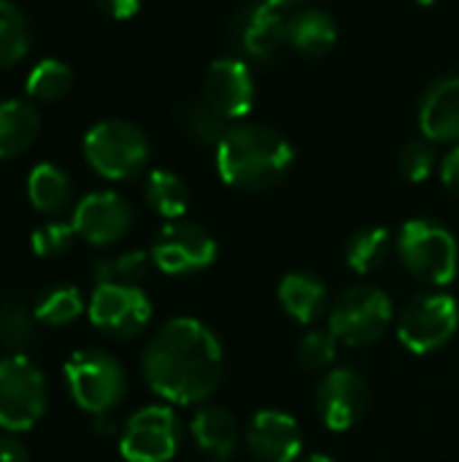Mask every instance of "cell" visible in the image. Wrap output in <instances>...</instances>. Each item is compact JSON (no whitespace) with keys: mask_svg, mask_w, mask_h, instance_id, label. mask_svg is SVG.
Returning <instances> with one entry per match:
<instances>
[{"mask_svg":"<svg viewBox=\"0 0 459 462\" xmlns=\"http://www.w3.org/2000/svg\"><path fill=\"white\" fill-rule=\"evenodd\" d=\"M146 384L168 403L192 406L208 401L225 376V349L197 319H168L141 357Z\"/></svg>","mask_w":459,"mask_h":462,"instance_id":"1","label":"cell"},{"mask_svg":"<svg viewBox=\"0 0 459 462\" xmlns=\"http://www.w3.org/2000/svg\"><path fill=\"white\" fill-rule=\"evenodd\" d=\"M214 152L222 181L246 192L276 187L295 162L292 143L257 122H233Z\"/></svg>","mask_w":459,"mask_h":462,"instance_id":"2","label":"cell"},{"mask_svg":"<svg viewBox=\"0 0 459 462\" xmlns=\"http://www.w3.org/2000/svg\"><path fill=\"white\" fill-rule=\"evenodd\" d=\"M398 254L406 271L425 284L444 287L457 276V238L433 219H409L398 233Z\"/></svg>","mask_w":459,"mask_h":462,"instance_id":"3","label":"cell"},{"mask_svg":"<svg viewBox=\"0 0 459 462\" xmlns=\"http://www.w3.org/2000/svg\"><path fill=\"white\" fill-rule=\"evenodd\" d=\"M84 160L111 181L138 176L149 162V138L124 119H103L84 135Z\"/></svg>","mask_w":459,"mask_h":462,"instance_id":"4","label":"cell"},{"mask_svg":"<svg viewBox=\"0 0 459 462\" xmlns=\"http://www.w3.org/2000/svg\"><path fill=\"white\" fill-rule=\"evenodd\" d=\"M65 384L70 398L89 414H108L116 409L127 390L124 368L103 349L73 352L65 363Z\"/></svg>","mask_w":459,"mask_h":462,"instance_id":"5","label":"cell"},{"mask_svg":"<svg viewBox=\"0 0 459 462\" xmlns=\"http://www.w3.org/2000/svg\"><path fill=\"white\" fill-rule=\"evenodd\" d=\"M392 325V300L384 290L357 284L346 290L330 309V333L338 344L368 346L384 338Z\"/></svg>","mask_w":459,"mask_h":462,"instance_id":"6","label":"cell"},{"mask_svg":"<svg viewBox=\"0 0 459 462\" xmlns=\"http://www.w3.org/2000/svg\"><path fill=\"white\" fill-rule=\"evenodd\" d=\"M46 411L43 374L24 357L8 355L0 360V428L8 433L30 430Z\"/></svg>","mask_w":459,"mask_h":462,"instance_id":"7","label":"cell"},{"mask_svg":"<svg viewBox=\"0 0 459 462\" xmlns=\"http://www.w3.org/2000/svg\"><path fill=\"white\" fill-rule=\"evenodd\" d=\"M459 328L457 300L446 292L414 298L398 319V338L414 355H430L452 341Z\"/></svg>","mask_w":459,"mask_h":462,"instance_id":"8","label":"cell"},{"mask_svg":"<svg viewBox=\"0 0 459 462\" xmlns=\"http://www.w3.org/2000/svg\"><path fill=\"white\" fill-rule=\"evenodd\" d=\"M219 254L214 236L195 222H168L151 244L154 265L168 276H187L206 271Z\"/></svg>","mask_w":459,"mask_h":462,"instance_id":"9","label":"cell"},{"mask_svg":"<svg viewBox=\"0 0 459 462\" xmlns=\"http://www.w3.org/2000/svg\"><path fill=\"white\" fill-rule=\"evenodd\" d=\"M87 314L92 325L103 333L116 338H133L149 325L151 300L135 284H97L89 298Z\"/></svg>","mask_w":459,"mask_h":462,"instance_id":"10","label":"cell"},{"mask_svg":"<svg viewBox=\"0 0 459 462\" xmlns=\"http://www.w3.org/2000/svg\"><path fill=\"white\" fill-rule=\"evenodd\" d=\"M179 449V422L168 406L135 411L122 433L119 452L127 462H168Z\"/></svg>","mask_w":459,"mask_h":462,"instance_id":"11","label":"cell"},{"mask_svg":"<svg viewBox=\"0 0 459 462\" xmlns=\"http://www.w3.org/2000/svg\"><path fill=\"white\" fill-rule=\"evenodd\" d=\"M254 73L238 57L214 60L203 76V100L225 119L243 122L254 106Z\"/></svg>","mask_w":459,"mask_h":462,"instance_id":"12","label":"cell"},{"mask_svg":"<svg viewBox=\"0 0 459 462\" xmlns=\"http://www.w3.org/2000/svg\"><path fill=\"white\" fill-rule=\"evenodd\" d=\"M70 225H73L76 236H81L87 244L108 246V244L122 241L130 233L133 208L122 195L111 192V189L89 192L78 200Z\"/></svg>","mask_w":459,"mask_h":462,"instance_id":"13","label":"cell"},{"mask_svg":"<svg viewBox=\"0 0 459 462\" xmlns=\"http://www.w3.org/2000/svg\"><path fill=\"white\" fill-rule=\"evenodd\" d=\"M368 401H371L368 384L352 368L330 371L317 387V411H319L325 428H330L335 433L354 428L365 417Z\"/></svg>","mask_w":459,"mask_h":462,"instance_id":"14","label":"cell"},{"mask_svg":"<svg viewBox=\"0 0 459 462\" xmlns=\"http://www.w3.org/2000/svg\"><path fill=\"white\" fill-rule=\"evenodd\" d=\"M233 38L246 57L268 62L287 46V16L268 0L246 3L233 19Z\"/></svg>","mask_w":459,"mask_h":462,"instance_id":"15","label":"cell"},{"mask_svg":"<svg viewBox=\"0 0 459 462\" xmlns=\"http://www.w3.org/2000/svg\"><path fill=\"white\" fill-rule=\"evenodd\" d=\"M246 447L260 462H295L303 449V433L295 417L265 409L252 417L246 428Z\"/></svg>","mask_w":459,"mask_h":462,"instance_id":"16","label":"cell"},{"mask_svg":"<svg viewBox=\"0 0 459 462\" xmlns=\"http://www.w3.org/2000/svg\"><path fill=\"white\" fill-rule=\"evenodd\" d=\"M422 135L433 143H459V73L438 79L419 103Z\"/></svg>","mask_w":459,"mask_h":462,"instance_id":"17","label":"cell"},{"mask_svg":"<svg viewBox=\"0 0 459 462\" xmlns=\"http://www.w3.org/2000/svg\"><path fill=\"white\" fill-rule=\"evenodd\" d=\"M195 444L216 462L230 460L238 452L241 430L235 417L222 406H200L189 422Z\"/></svg>","mask_w":459,"mask_h":462,"instance_id":"18","label":"cell"},{"mask_svg":"<svg viewBox=\"0 0 459 462\" xmlns=\"http://www.w3.org/2000/svg\"><path fill=\"white\" fill-rule=\"evenodd\" d=\"M338 41L335 19L322 8H298L287 19V43L303 57H322Z\"/></svg>","mask_w":459,"mask_h":462,"instance_id":"19","label":"cell"},{"mask_svg":"<svg viewBox=\"0 0 459 462\" xmlns=\"http://www.w3.org/2000/svg\"><path fill=\"white\" fill-rule=\"evenodd\" d=\"M279 300L295 322L311 325L327 309V287L314 273H287L279 284Z\"/></svg>","mask_w":459,"mask_h":462,"instance_id":"20","label":"cell"},{"mask_svg":"<svg viewBox=\"0 0 459 462\" xmlns=\"http://www.w3.org/2000/svg\"><path fill=\"white\" fill-rule=\"evenodd\" d=\"M41 130V116L27 100H5L0 103V160H11L24 154Z\"/></svg>","mask_w":459,"mask_h":462,"instance_id":"21","label":"cell"},{"mask_svg":"<svg viewBox=\"0 0 459 462\" xmlns=\"http://www.w3.org/2000/svg\"><path fill=\"white\" fill-rule=\"evenodd\" d=\"M70 179L62 168L51 162H38L27 176V198L35 211L41 214H57L70 200Z\"/></svg>","mask_w":459,"mask_h":462,"instance_id":"22","label":"cell"},{"mask_svg":"<svg viewBox=\"0 0 459 462\" xmlns=\"http://www.w3.org/2000/svg\"><path fill=\"white\" fill-rule=\"evenodd\" d=\"M146 203L165 219L176 222L187 214L189 208V189L181 176L173 171L157 168L146 176Z\"/></svg>","mask_w":459,"mask_h":462,"instance_id":"23","label":"cell"},{"mask_svg":"<svg viewBox=\"0 0 459 462\" xmlns=\"http://www.w3.org/2000/svg\"><path fill=\"white\" fill-rule=\"evenodd\" d=\"M35 311L22 298H5L0 303V344L14 355H24L35 344Z\"/></svg>","mask_w":459,"mask_h":462,"instance_id":"24","label":"cell"},{"mask_svg":"<svg viewBox=\"0 0 459 462\" xmlns=\"http://www.w3.org/2000/svg\"><path fill=\"white\" fill-rule=\"evenodd\" d=\"M27 51H30V22L24 11L11 0H0V70L22 62Z\"/></svg>","mask_w":459,"mask_h":462,"instance_id":"25","label":"cell"},{"mask_svg":"<svg viewBox=\"0 0 459 462\" xmlns=\"http://www.w3.org/2000/svg\"><path fill=\"white\" fill-rule=\"evenodd\" d=\"M35 319L41 325H49V328H62V325H70L76 322L81 314H84V298L76 287L70 284H60V287H51L46 290L38 300H35Z\"/></svg>","mask_w":459,"mask_h":462,"instance_id":"26","label":"cell"},{"mask_svg":"<svg viewBox=\"0 0 459 462\" xmlns=\"http://www.w3.org/2000/svg\"><path fill=\"white\" fill-rule=\"evenodd\" d=\"M390 244H392V236L387 227H365L360 233H354L349 238V246H346V263L357 271V273H371L376 271L387 254H390Z\"/></svg>","mask_w":459,"mask_h":462,"instance_id":"27","label":"cell"},{"mask_svg":"<svg viewBox=\"0 0 459 462\" xmlns=\"http://www.w3.org/2000/svg\"><path fill=\"white\" fill-rule=\"evenodd\" d=\"M70 87H73V70L60 60H41L27 76V95L41 103L65 97Z\"/></svg>","mask_w":459,"mask_h":462,"instance_id":"28","label":"cell"},{"mask_svg":"<svg viewBox=\"0 0 459 462\" xmlns=\"http://www.w3.org/2000/svg\"><path fill=\"white\" fill-rule=\"evenodd\" d=\"M181 125H184V133L203 143V146H211L216 149V143L222 141V135L227 133L230 122H225L206 100H192L181 108Z\"/></svg>","mask_w":459,"mask_h":462,"instance_id":"29","label":"cell"},{"mask_svg":"<svg viewBox=\"0 0 459 462\" xmlns=\"http://www.w3.org/2000/svg\"><path fill=\"white\" fill-rule=\"evenodd\" d=\"M149 263H154L151 252L149 254L146 252H124V254L114 257V260L95 263L92 276H95L97 284H111V282H116V284H135L138 279L146 276Z\"/></svg>","mask_w":459,"mask_h":462,"instance_id":"30","label":"cell"},{"mask_svg":"<svg viewBox=\"0 0 459 462\" xmlns=\"http://www.w3.org/2000/svg\"><path fill=\"white\" fill-rule=\"evenodd\" d=\"M398 168H400L403 179H409L414 184L427 181L433 176V168H436V143L427 141L425 135L409 141L398 157Z\"/></svg>","mask_w":459,"mask_h":462,"instance_id":"31","label":"cell"},{"mask_svg":"<svg viewBox=\"0 0 459 462\" xmlns=\"http://www.w3.org/2000/svg\"><path fill=\"white\" fill-rule=\"evenodd\" d=\"M335 355H338V338L330 330H311L300 338L298 357L311 371L327 368L335 360Z\"/></svg>","mask_w":459,"mask_h":462,"instance_id":"32","label":"cell"},{"mask_svg":"<svg viewBox=\"0 0 459 462\" xmlns=\"http://www.w3.org/2000/svg\"><path fill=\"white\" fill-rule=\"evenodd\" d=\"M73 236H76V230L70 222H43L41 227L32 230L30 246L38 257H57V254L68 252Z\"/></svg>","mask_w":459,"mask_h":462,"instance_id":"33","label":"cell"},{"mask_svg":"<svg viewBox=\"0 0 459 462\" xmlns=\"http://www.w3.org/2000/svg\"><path fill=\"white\" fill-rule=\"evenodd\" d=\"M97 8L111 19H130L141 11L143 0H95Z\"/></svg>","mask_w":459,"mask_h":462,"instance_id":"34","label":"cell"},{"mask_svg":"<svg viewBox=\"0 0 459 462\" xmlns=\"http://www.w3.org/2000/svg\"><path fill=\"white\" fill-rule=\"evenodd\" d=\"M441 181L449 192L459 195V143L444 157L441 162Z\"/></svg>","mask_w":459,"mask_h":462,"instance_id":"35","label":"cell"},{"mask_svg":"<svg viewBox=\"0 0 459 462\" xmlns=\"http://www.w3.org/2000/svg\"><path fill=\"white\" fill-rule=\"evenodd\" d=\"M0 462H30L27 449L14 436H0Z\"/></svg>","mask_w":459,"mask_h":462,"instance_id":"36","label":"cell"},{"mask_svg":"<svg viewBox=\"0 0 459 462\" xmlns=\"http://www.w3.org/2000/svg\"><path fill=\"white\" fill-rule=\"evenodd\" d=\"M271 5H276V8H281V11H289V8H303L308 0H268Z\"/></svg>","mask_w":459,"mask_h":462,"instance_id":"37","label":"cell"},{"mask_svg":"<svg viewBox=\"0 0 459 462\" xmlns=\"http://www.w3.org/2000/svg\"><path fill=\"white\" fill-rule=\"evenodd\" d=\"M303 462H335L333 457H327V455H308Z\"/></svg>","mask_w":459,"mask_h":462,"instance_id":"38","label":"cell"},{"mask_svg":"<svg viewBox=\"0 0 459 462\" xmlns=\"http://www.w3.org/2000/svg\"><path fill=\"white\" fill-rule=\"evenodd\" d=\"M414 3H419V5H433V3H438V0H414Z\"/></svg>","mask_w":459,"mask_h":462,"instance_id":"39","label":"cell"}]
</instances>
